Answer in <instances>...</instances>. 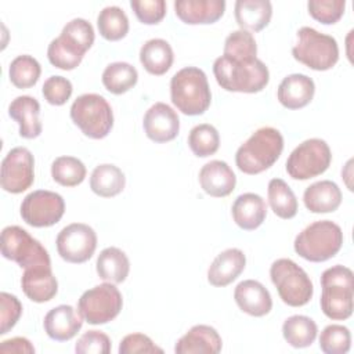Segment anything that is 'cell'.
Wrapping results in <instances>:
<instances>
[{
    "label": "cell",
    "instance_id": "3",
    "mask_svg": "<svg viewBox=\"0 0 354 354\" xmlns=\"http://www.w3.org/2000/svg\"><path fill=\"white\" fill-rule=\"evenodd\" d=\"M322 293L319 306L322 313L333 321L351 317L354 308V275L348 267L336 264L321 275Z\"/></svg>",
    "mask_w": 354,
    "mask_h": 354
},
{
    "label": "cell",
    "instance_id": "39",
    "mask_svg": "<svg viewBox=\"0 0 354 354\" xmlns=\"http://www.w3.org/2000/svg\"><path fill=\"white\" fill-rule=\"evenodd\" d=\"M223 55L236 61H250L257 58V44L253 35L243 29L231 32L224 41Z\"/></svg>",
    "mask_w": 354,
    "mask_h": 354
},
{
    "label": "cell",
    "instance_id": "9",
    "mask_svg": "<svg viewBox=\"0 0 354 354\" xmlns=\"http://www.w3.org/2000/svg\"><path fill=\"white\" fill-rule=\"evenodd\" d=\"M1 254L22 268L51 266L47 249L19 225H8L1 231Z\"/></svg>",
    "mask_w": 354,
    "mask_h": 354
},
{
    "label": "cell",
    "instance_id": "6",
    "mask_svg": "<svg viewBox=\"0 0 354 354\" xmlns=\"http://www.w3.org/2000/svg\"><path fill=\"white\" fill-rule=\"evenodd\" d=\"M292 55L313 71H329L339 61V46L335 37L310 26L297 30V41Z\"/></svg>",
    "mask_w": 354,
    "mask_h": 354
},
{
    "label": "cell",
    "instance_id": "21",
    "mask_svg": "<svg viewBox=\"0 0 354 354\" xmlns=\"http://www.w3.org/2000/svg\"><path fill=\"white\" fill-rule=\"evenodd\" d=\"M176 15L188 25H207L218 21L225 11L224 0H177Z\"/></svg>",
    "mask_w": 354,
    "mask_h": 354
},
{
    "label": "cell",
    "instance_id": "19",
    "mask_svg": "<svg viewBox=\"0 0 354 354\" xmlns=\"http://www.w3.org/2000/svg\"><path fill=\"white\" fill-rule=\"evenodd\" d=\"M21 288L32 301L46 303L57 295L58 282L51 271V266H37L25 268L21 278Z\"/></svg>",
    "mask_w": 354,
    "mask_h": 354
},
{
    "label": "cell",
    "instance_id": "7",
    "mask_svg": "<svg viewBox=\"0 0 354 354\" xmlns=\"http://www.w3.org/2000/svg\"><path fill=\"white\" fill-rule=\"evenodd\" d=\"M71 119L93 140L106 137L113 127V112L108 101L95 93L79 95L71 105Z\"/></svg>",
    "mask_w": 354,
    "mask_h": 354
},
{
    "label": "cell",
    "instance_id": "22",
    "mask_svg": "<svg viewBox=\"0 0 354 354\" xmlns=\"http://www.w3.org/2000/svg\"><path fill=\"white\" fill-rule=\"evenodd\" d=\"M246 256L238 248H230L218 253L207 270L210 285L223 288L234 282L245 270Z\"/></svg>",
    "mask_w": 354,
    "mask_h": 354
},
{
    "label": "cell",
    "instance_id": "47",
    "mask_svg": "<svg viewBox=\"0 0 354 354\" xmlns=\"http://www.w3.org/2000/svg\"><path fill=\"white\" fill-rule=\"evenodd\" d=\"M137 353H163L152 339L144 333L126 335L119 344V354H137Z\"/></svg>",
    "mask_w": 354,
    "mask_h": 354
},
{
    "label": "cell",
    "instance_id": "35",
    "mask_svg": "<svg viewBox=\"0 0 354 354\" xmlns=\"http://www.w3.org/2000/svg\"><path fill=\"white\" fill-rule=\"evenodd\" d=\"M97 26L104 39L116 41L129 33V18L120 7L108 6L100 11L97 17Z\"/></svg>",
    "mask_w": 354,
    "mask_h": 354
},
{
    "label": "cell",
    "instance_id": "10",
    "mask_svg": "<svg viewBox=\"0 0 354 354\" xmlns=\"http://www.w3.org/2000/svg\"><path fill=\"white\" fill-rule=\"evenodd\" d=\"M123 307V297L115 283L105 282L86 290L77 300V313L91 325L115 319Z\"/></svg>",
    "mask_w": 354,
    "mask_h": 354
},
{
    "label": "cell",
    "instance_id": "43",
    "mask_svg": "<svg viewBox=\"0 0 354 354\" xmlns=\"http://www.w3.org/2000/svg\"><path fill=\"white\" fill-rule=\"evenodd\" d=\"M130 7L138 21L145 25H156L166 15L165 0H131Z\"/></svg>",
    "mask_w": 354,
    "mask_h": 354
},
{
    "label": "cell",
    "instance_id": "8",
    "mask_svg": "<svg viewBox=\"0 0 354 354\" xmlns=\"http://www.w3.org/2000/svg\"><path fill=\"white\" fill-rule=\"evenodd\" d=\"M271 282L281 300L290 307L307 304L314 293V286L307 272L290 259H278L270 267Z\"/></svg>",
    "mask_w": 354,
    "mask_h": 354
},
{
    "label": "cell",
    "instance_id": "14",
    "mask_svg": "<svg viewBox=\"0 0 354 354\" xmlns=\"http://www.w3.org/2000/svg\"><path fill=\"white\" fill-rule=\"evenodd\" d=\"M35 180V158L25 147H15L1 162V188L10 194L26 191Z\"/></svg>",
    "mask_w": 354,
    "mask_h": 354
},
{
    "label": "cell",
    "instance_id": "36",
    "mask_svg": "<svg viewBox=\"0 0 354 354\" xmlns=\"http://www.w3.org/2000/svg\"><path fill=\"white\" fill-rule=\"evenodd\" d=\"M84 163L75 156H58L51 163V177L64 187H76L86 178Z\"/></svg>",
    "mask_w": 354,
    "mask_h": 354
},
{
    "label": "cell",
    "instance_id": "46",
    "mask_svg": "<svg viewBox=\"0 0 354 354\" xmlns=\"http://www.w3.org/2000/svg\"><path fill=\"white\" fill-rule=\"evenodd\" d=\"M22 314V304L17 296L1 292L0 293V335H6L15 326Z\"/></svg>",
    "mask_w": 354,
    "mask_h": 354
},
{
    "label": "cell",
    "instance_id": "27",
    "mask_svg": "<svg viewBox=\"0 0 354 354\" xmlns=\"http://www.w3.org/2000/svg\"><path fill=\"white\" fill-rule=\"evenodd\" d=\"M272 17V4L268 0H238L235 3V19L241 29L260 32Z\"/></svg>",
    "mask_w": 354,
    "mask_h": 354
},
{
    "label": "cell",
    "instance_id": "12",
    "mask_svg": "<svg viewBox=\"0 0 354 354\" xmlns=\"http://www.w3.org/2000/svg\"><path fill=\"white\" fill-rule=\"evenodd\" d=\"M65 213L64 198L53 191L37 189L28 194L21 203L22 220L36 228L57 224Z\"/></svg>",
    "mask_w": 354,
    "mask_h": 354
},
{
    "label": "cell",
    "instance_id": "1",
    "mask_svg": "<svg viewBox=\"0 0 354 354\" xmlns=\"http://www.w3.org/2000/svg\"><path fill=\"white\" fill-rule=\"evenodd\" d=\"M213 73L221 88L234 93H259L270 82L268 68L259 58L236 61L221 55L213 64Z\"/></svg>",
    "mask_w": 354,
    "mask_h": 354
},
{
    "label": "cell",
    "instance_id": "15",
    "mask_svg": "<svg viewBox=\"0 0 354 354\" xmlns=\"http://www.w3.org/2000/svg\"><path fill=\"white\" fill-rule=\"evenodd\" d=\"M144 131L153 142H167L177 137L180 119L177 112L165 102H155L144 115Z\"/></svg>",
    "mask_w": 354,
    "mask_h": 354
},
{
    "label": "cell",
    "instance_id": "44",
    "mask_svg": "<svg viewBox=\"0 0 354 354\" xmlns=\"http://www.w3.org/2000/svg\"><path fill=\"white\" fill-rule=\"evenodd\" d=\"M61 35L75 41L86 53L94 43V29L91 24L83 18H73L72 21L66 22V25L62 28Z\"/></svg>",
    "mask_w": 354,
    "mask_h": 354
},
{
    "label": "cell",
    "instance_id": "30",
    "mask_svg": "<svg viewBox=\"0 0 354 354\" xmlns=\"http://www.w3.org/2000/svg\"><path fill=\"white\" fill-rule=\"evenodd\" d=\"M126 185L124 173L115 165H98L90 176L91 191L101 198H112L119 195Z\"/></svg>",
    "mask_w": 354,
    "mask_h": 354
},
{
    "label": "cell",
    "instance_id": "20",
    "mask_svg": "<svg viewBox=\"0 0 354 354\" xmlns=\"http://www.w3.org/2000/svg\"><path fill=\"white\" fill-rule=\"evenodd\" d=\"M199 184L207 195L224 198L235 189L236 176L228 163L223 160H210L199 170Z\"/></svg>",
    "mask_w": 354,
    "mask_h": 354
},
{
    "label": "cell",
    "instance_id": "5",
    "mask_svg": "<svg viewBox=\"0 0 354 354\" xmlns=\"http://www.w3.org/2000/svg\"><path fill=\"white\" fill-rule=\"evenodd\" d=\"M343 245L342 228L330 220H319L307 225L295 238V252L307 261L321 263L339 253Z\"/></svg>",
    "mask_w": 354,
    "mask_h": 354
},
{
    "label": "cell",
    "instance_id": "23",
    "mask_svg": "<svg viewBox=\"0 0 354 354\" xmlns=\"http://www.w3.org/2000/svg\"><path fill=\"white\" fill-rule=\"evenodd\" d=\"M315 84L303 73H292L282 79L277 90V98L288 109H300L308 105L314 97Z\"/></svg>",
    "mask_w": 354,
    "mask_h": 354
},
{
    "label": "cell",
    "instance_id": "32",
    "mask_svg": "<svg viewBox=\"0 0 354 354\" xmlns=\"http://www.w3.org/2000/svg\"><path fill=\"white\" fill-rule=\"evenodd\" d=\"M318 333L317 324L306 315H292L282 325V336L295 348H304L314 343Z\"/></svg>",
    "mask_w": 354,
    "mask_h": 354
},
{
    "label": "cell",
    "instance_id": "42",
    "mask_svg": "<svg viewBox=\"0 0 354 354\" xmlns=\"http://www.w3.org/2000/svg\"><path fill=\"white\" fill-rule=\"evenodd\" d=\"M73 87L69 79L64 76H50L41 87L44 100L55 106L64 105L72 95Z\"/></svg>",
    "mask_w": 354,
    "mask_h": 354
},
{
    "label": "cell",
    "instance_id": "24",
    "mask_svg": "<svg viewBox=\"0 0 354 354\" xmlns=\"http://www.w3.org/2000/svg\"><path fill=\"white\" fill-rule=\"evenodd\" d=\"M8 115L19 124V136L28 140L41 134L43 126L39 119L40 104L30 95H19L8 105Z\"/></svg>",
    "mask_w": 354,
    "mask_h": 354
},
{
    "label": "cell",
    "instance_id": "29",
    "mask_svg": "<svg viewBox=\"0 0 354 354\" xmlns=\"http://www.w3.org/2000/svg\"><path fill=\"white\" fill-rule=\"evenodd\" d=\"M95 270L101 279L111 283H122L130 272V261L123 250L109 246L98 254Z\"/></svg>",
    "mask_w": 354,
    "mask_h": 354
},
{
    "label": "cell",
    "instance_id": "4",
    "mask_svg": "<svg viewBox=\"0 0 354 354\" xmlns=\"http://www.w3.org/2000/svg\"><path fill=\"white\" fill-rule=\"evenodd\" d=\"M170 100L184 115L205 113L212 102L206 73L196 66H187L176 72L170 80Z\"/></svg>",
    "mask_w": 354,
    "mask_h": 354
},
{
    "label": "cell",
    "instance_id": "38",
    "mask_svg": "<svg viewBox=\"0 0 354 354\" xmlns=\"http://www.w3.org/2000/svg\"><path fill=\"white\" fill-rule=\"evenodd\" d=\"M188 147L198 158H207L217 152L220 147V134L209 123H201L191 129L188 134Z\"/></svg>",
    "mask_w": 354,
    "mask_h": 354
},
{
    "label": "cell",
    "instance_id": "16",
    "mask_svg": "<svg viewBox=\"0 0 354 354\" xmlns=\"http://www.w3.org/2000/svg\"><path fill=\"white\" fill-rule=\"evenodd\" d=\"M83 318L69 304H61L51 308L43 321L47 336L57 342L71 340L82 329Z\"/></svg>",
    "mask_w": 354,
    "mask_h": 354
},
{
    "label": "cell",
    "instance_id": "41",
    "mask_svg": "<svg viewBox=\"0 0 354 354\" xmlns=\"http://www.w3.org/2000/svg\"><path fill=\"white\" fill-rule=\"evenodd\" d=\"M308 14L324 25L336 24L344 14V0H310L307 3Z\"/></svg>",
    "mask_w": 354,
    "mask_h": 354
},
{
    "label": "cell",
    "instance_id": "31",
    "mask_svg": "<svg viewBox=\"0 0 354 354\" xmlns=\"http://www.w3.org/2000/svg\"><path fill=\"white\" fill-rule=\"evenodd\" d=\"M84 54L86 51L62 35L53 39L47 47V58L50 64L62 71H72L77 68Z\"/></svg>",
    "mask_w": 354,
    "mask_h": 354
},
{
    "label": "cell",
    "instance_id": "26",
    "mask_svg": "<svg viewBox=\"0 0 354 354\" xmlns=\"http://www.w3.org/2000/svg\"><path fill=\"white\" fill-rule=\"evenodd\" d=\"M303 202L311 213H330L342 203V191L330 180H321L308 185L303 194Z\"/></svg>",
    "mask_w": 354,
    "mask_h": 354
},
{
    "label": "cell",
    "instance_id": "33",
    "mask_svg": "<svg viewBox=\"0 0 354 354\" xmlns=\"http://www.w3.org/2000/svg\"><path fill=\"white\" fill-rule=\"evenodd\" d=\"M271 210L281 218H293L297 213V199L292 188L281 178H272L267 188Z\"/></svg>",
    "mask_w": 354,
    "mask_h": 354
},
{
    "label": "cell",
    "instance_id": "48",
    "mask_svg": "<svg viewBox=\"0 0 354 354\" xmlns=\"http://www.w3.org/2000/svg\"><path fill=\"white\" fill-rule=\"evenodd\" d=\"M0 353L3 354H8V353H15V354H33L35 353V347L30 343V340H28L26 337H12L8 340H3L0 344Z\"/></svg>",
    "mask_w": 354,
    "mask_h": 354
},
{
    "label": "cell",
    "instance_id": "17",
    "mask_svg": "<svg viewBox=\"0 0 354 354\" xmlns=\"http://www.w3.org/2000/svg\"><path fill=\"white\" fill-rule=\"evenodd\" d=\"M234 299L238 307L252 317H264L272 308V299L268 289L256 279L239 282L235 286Z\"/></svg>",
    "mask_w": 354,
    "mask_h": 354
},
{
    "label": "cell",
    "instance_id": "34",
    "mask_svg": "<svg viewBox=\"0 0 354 354\" xmlns=\"http://www.w3.org/2000/svg\"><path fill=\"white\" fill-rule=\"evenodd\" d=\"M138 80L137 69L129 62H112L102 72V84L112 94H123Z\"/></svg>",
    "mask_w": 354,
    "mask_h": 354
},
{
    "label": "cell",
    "instance_id": "40",
    "mask_svg": "<svg viewBox=\"0 0 354 354\" xmlns=\"http://www.w3.org/2000/svg\"><path fill=\"white\" fill-rule=\"evenodd\" d=\"M351 347V333L344 325L330 324L319 335V348L325 354H346Z\"/></svg>",
    "mask_w": 354,
    "mask_h": 354
},
{
    "label": "cell",
    "instance_id": "25",
    "mask_svg": "<svg viewBox=\"0 0 354 354\" xmlns=\"http://www.w3.org/2000/svg\"><path fill=\"white\" fill-rule=\"evenodd\" d=\"M231 213L235 224L239 228L245 231H253L259 228L266 220L267 205L260 195L245 192L234 201Z\"/></svg>",
    "mask_w": 354,
    "mask_h": 354
},
{
    "label": "cell",
    "instance_id": "45",
    "mask_svg": "<svg viewBox=\"0 0 354 354\" xmlns=\"http://www.w3.org/2000/svg\"><path fill=\"white\" fill-rule=\"evenodd\" d=\"M77 354H108L111 353V339L101 330L84 332L75 344Z\"/></svg>",
    "mask_w": 354,
    "mask_h": 354
},
{
    "label": "cell",
    "instance_id": "28",
    "mask_svg": "<svg viewBox=\"0 0 354 354\" xmlns=\"http://www.w3.org/2000/svg\"><path fill=\"white\" fill-rule=\"evenodd\" d=\"M173 61V48L163 39H149L140 48V62L151 75H165L171 68Z\"/></svg>",
    "mask_w": 354,
    "mask_h": 354
},
{
    "label": "cell",
    "instance_id": "11",
    "mask_svg": "<svg viewBox=\"0 0 354 354\" xmlns=\"http://www.w3.org/2000/svg\"><path fill=\"white\" fill-rule=\"evenodd\" d=\"M330 162L332 152L326 141L308 138L290 152L285 167L293 180H308L325 173Z\"/></svg>",
    "mask_w": 354,
    "mask_h": 354
},
{
    "label": "cell",
    "instance_id": "37",
    "mask_svg": "<svg viewBox=\"0 0 354 354\" xmlns=\"http://www.w3.org/2000/svg\"><path fill=\"white\" fill-rule=\"evenodd\" d=\"M41 66L36 58L28 54L15 57L8 68L10 82L18 88H29L35 86L40 77Z\"/></svg>",
    "mask_w": 354,
    "mask_h": 354
},
{
    "label": "cell",
    "instance_id": "13",
    "mask_svg": "<svg viewBox=\"0 0 354 354\" xmlns=\"http://www.w3.org/2000/svg\"><path fill=\"white\" fill-rule=\"evenodd\" d=\"M55 243L57 252L62 260L80 264L90 260L94 254L97 234L84 223H72L58 232Z\"/></svg>",
    "mask_w": 354,
    "mask_h": 354
},
{
    "label": "cell",
    "instance_id": "18",
    "mask_svg": "<svg viewBox=\"0 0 354 354\" xmlns=\"http://www.w3.org/2000/svg\"><path fill=\"white\" fill-rule=\"evenodd\" d=\"M223 340L210 325H194L174 346L177 354H217L221 351Z\"/></svg>",
    "mask_w": 354,
    "mask_h": 354
},
{
    "label": "cell",
    "instance_id": "2",
    "mask_svg": "<svg viewBox=\"0 0 354 354\" xmlns=\"http://www.w3.org/2000/svg\"><path fill=\"white\" fill-rule=\"evenodd\" d=\"M282 149L281 131L270 126L260 127L236 149L235 163L245 174H259L278 160Z\"/></svg>",
    "mask_w": 354,
    "mask_h": 354
}]
</instances>
